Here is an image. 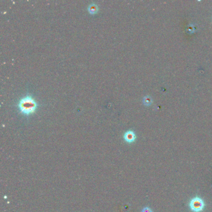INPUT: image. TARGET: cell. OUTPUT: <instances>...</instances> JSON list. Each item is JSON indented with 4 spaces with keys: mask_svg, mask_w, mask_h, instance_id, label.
I'll list each match as a JSON object with an SVG mask.
<instances>
[{
    "mask_svg": "<svg viewBox=\"0 0 212 212\" xmlns=\"http://www.w3.org/2000/svg\"><path fill=\"white\" fill-rule=\"evenodd\" d=\"M18 107L21 114L29 116L36 110L38 103L31 95H26L19 101Z\"/></svg>",
    "mask_w": 212,
    "mask_h": 212,
    "instance_id": "6da1fadb",
    "label": "cell"
},
{
    "mask_svg": "<svg viewBox=\"0 0 212 212\" xmlns=\"http://www.w3.org/2000/svg\"><path fill=\"white\" fill-rule=\"evenodd\" d=\"M188 207L192 212H202L205 207V204L201 197L197 196L190 200Z\"/></svg>",
    "mask_w": 212,
    "mask_h": 212,
    "instance_id": "7a4b0ae2",
    "label": "cell"
},
{
    "mask_svg": "<svg viewBox=\"0 0 212 212\" xmlns=\"http://www.w3.org/2000/svg\"><path fill=\"white\" fill-rule=\"evenodd\" d=\"M123 139L126 143L128 144H131L136 141V136L133 131L128 130L124 133L123 135Z\"/></svg>",
    "mask_w": 212,
    "mask_h": 212,
    "instance_id": "3957f363",
    "label": "cell"
},
{
    "mask_svg": "<svg viewBox=\"0 0 212 212\" xmlns=\"http://www.w3.org/2000/svg\"><path fill=\"white\" fill-rule=\"evenodd\" d=\"M88 11L91 15L96 14L98 11V7L97 4L91 3V4L89 5L88 6Z\"/></svg>",
    "mask_w": 212,
    "mask_h": 212,
    "instance_id": "277c9868",
    "label": "cell"
},
{
    "mask_svg": "<svg viewBox=\"0 0 212 212\" xmlns=\"http://www.w3.org/2000/svg\"><path fill=\"white\" fill-rule=\"evenodd\" d=\"M143 102L144 104H145L146 106H149L152 103V98L149 96H146L143 98Z\"/></svg>",
    "mask_w": 212,
    "mask_h": 212,
    "instance_id": "5b68a950",
    "label": "cell"
},
{
    "mask_svg": "<svg viewBox=\"0 0 212 212\" xmlns=\"http://www.w3.org/2000/svg\"><path fill=\"white\" fill-rule=\"evenodd\" d=\"M141 212H153V211L151 208L148 207H145L141 210Z\"/></svg>",
    "mask_w": 212,
    "mask_h": 212,
    "instance_id": "8992f818",
    "label": "cell"
}]
</instances>
